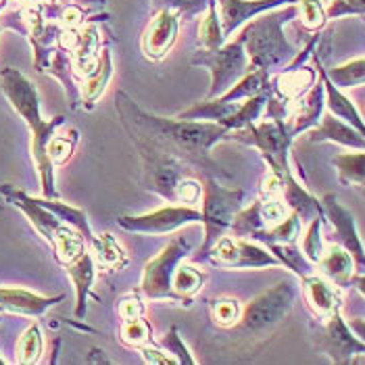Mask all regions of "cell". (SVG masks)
<instances>
[{"label": "cell", "instance_id": "obj_1", "mask_svg": "<svg viewBox=\"0 0 365 365\" xmlns=\"http://www.w3.org/2000/svg\"><path fill=\"white\" fill-rule=\"evenodd\" d=\"M115 109L121 117L128 136H138L144 142L161 148L182 163L197 165L209 175H220L222 171L211 159L215 144L230 140L232 132L215 121L195 119H169L142 111L130 94L119 90L115 94Z\"/></svg>", "mask_w": 365, "mask_h": 365}, {"label": "cell", "instance_id": "obj_2", "mask_svg": "<svg viewBox=\"0 0 365 365\" xmlns=\"http://www.w3.org/2000/svg\"><path fill=\"white\" fill-rule=\"evenodd\" d=\"M0 80H2V92L9 98L11 107L21 115V119L31 130V155L42 182V192L46 198H56L55 165L48 157V142L55 138L56 128L65 123V117H55L51 121L42 119L38 90L21 71L6 67L0 71Z\"/></svg>", "mask_w": 365, "mask_h": 365}, {"label": "cell", "instance_id": "obj_3", "mask_svg": "<svg viewBox=\"0 0 365 365\" xmlns=\"http://www.w3.org/2000/svg\"><path fill=\"white\" fill-rule=\"evenodd\" d=\"M294 301L297 284L292 280L278 282L276 286L255 297L247 307H242L238 322L225 328L232 346L238 351L261 346L280 328L282 322L294 307Z\"/></svg>", "mask_w": 365, "mask_h": 365}, {"label": "cell", "instance_id": "obj_4", "mask_svg": "<svg viewBox=\"0 0 365 365\" xmlns=\"http://www.w3.org/2000/svg\"><path fill=\"white\" fill-rule=\"evenodd\" d=\"M294 17H299V9L297 4H290L265 11L247 21L238 38L249 55V67L265 69L267 73L282 71L297 56L294 46L284 36V26Z\"/></svg>", "mask_w": 365, "mask_h": 365}, {"label": "cell", "instance_id": "obj_5", "mask_svg": "<svg viewBox=\"0 0 365 365\" xmlns=\"http://www.w3.org/2000/svg\"><path fill=\"white\" fill-rule=\"evenodd\" d=\"M245 205V190H230L222 186L215 175H209L207 184L202 186L200 200V224L205 225V240L197 255V261H205L211 247L232 227L236 213Z\"/></svg>", "mask_w": 365, "mask_h": 365}, {"label": "cell", "instance_id": "obj_6", "mask_svg": "<svg viewBox=\"0 0 365 365\" xmlns=\"http://www.w3.org/2000/svg\"><path fill=\"white\" fill-rule=\"evenodd\" d=\"M230 140L255 146L263 159L267 161L269 171L276 175H288L290 171V146H292V134L288 130V123L284 119H265L263 123H253L242 130H234Z\"/></svg>", "mask_w": 365, "mask_h": 365}, {"label": "cell", "instance_id": "obj_7", "mask_svg": "<svg viewBox=\"0 0 365 365\" xmlns=\"http://www.w3.org/2000/svg\"><path fill=\"white\" fill-rule=\"evenodd\" d=\"M128 138L136 146L142 159L144 188L148 192H155L157 197L165 198L168 202H178V186L188 175L184 163L138 136H128Z\"/></svg>", "mask_w": 365, "mask_h": 365}, {"label": "cell", "instance_id": "obj_8", "mask_svg": "<svg viewBox=\"0 0 365 365\" xmlns=\"http://www.w3.org/2000/svg\"><path fill=\"white\" fill-rule=\"evenodd\" d=\"M192 65H202L211 71V90L205 101L222 96L230 90L247 71H249V55L240 38L227 42L215 51H198L192 56Z\"/></svg>", "mask_w": 365, "mask_h": 365}, {"label": "cell", "instance_id": "obj_9", "mask_svg": "<svg viewBox=\"0 0 365 365\" xmlns=\"http://www.w3.org/2000/svg\"><path fill=\"white\" fill-rule=\"evenodd\" d=\"M190 253V242L186 238H175L168 247L148 261L142 274L140 292L150 301H175L180 303L178 294L173 292V276L178 265Z\"/></svg>", "mask_w": 365, "mask_h": 365}, {"label": "cell", "instance_id": "obj_10", "mask_svg": "<svg viewBox=\"0 0 365 365\" xmlns=\"http://www.w3.org/2000/svg\"><path fill=\"white\" fill-rule=\"evenodd\" d=\"M207 259L227 269H261V267H282L278 257L265 245L238 236H222L207 255Z\"/></svg>", "mask_w": 365, "mask_h": 365}, {"label": "cell", "instance_id": "obj_11", "mask_svg": "<svg viewBox=\"0 0 365 365\" xmlns=\"http://www.w3.org/2000/svg\"><path fill=\"white\" fill-rule=\"evenodd\" d=\"M313 344L334 364H351L355 357H365V342L349 328L340 311L332 313L322 326H317Z\"/></svg>", "mask_w": 365, "mask_h": 365}, {"label": "cell", "instance_id": "obj_12", "mask_svg": "<svg viewBox=\"0 0 365 365\" xmlns=\"http://www.w3.org/2000/svg\"><path fill=\"white\" fill-rule=\"evenodd\" d=\"M200 209L190 205H169L144 215H121L117 225L136 234H168L188 224H200Z\"/></svg>", "mask_w": 365, "mask_h": 365}, {"label": "cell", "instance_id": "obj_13", "mask_svg": "<svg viewBox=\"0 0 365 365\" xmlns=\"http://www.w3.org/2000/svg\"><path fill=\"white\" fill-rule=\"evenodd\" d=\"M322 207H324V217H328L330 224L334 225L338 245L351 253L353 261H355V267L365 269V247L361 242V236H359L353 213L338 202L336 195H326L322 198Z\"/></svg>", "mask_w": 365, "mask_h": 365}, {"label": "cell", "instance_id": "obj_14", "mask_svg": "<svg viewBox=\"0 0 365 365\" xmlns=\"http://www.w3.org/2000/svg\"><path fill=\"white\" fill-rule=\"evenodd\" d=\"M180 26H182V17L178 13L168 11V9H157L142 38L144 55L153 61L163 58L175 44Z\"/></svg>", "mask_w": 365, "mask_h": 365}, {"label": "cell", "instance_id": "obj_15", "mask_svg": "<svg viewBox=\"0 0 365 365\" xmlns=\"http://www.w3.org/2000/svg\"><path fill=\"white\" fill-rule=\"evenodd\" d=\"M299 2L301 0H217L224 36L225 38L232 36L240 26H245L247 21H251L253 17L265 11H274Z\"/></svg>", "mask_w": 365, "mask_h": 365}, {"label": "cell", "instance_id": "obj_16", "mask_svg": "<svg viewBox=\"0 0 365 365\" xmlns=\"http://www.w3.org/2000/svg\"><path fill=\"white\" fill-rule=\"evenodd\" d=\"M324 107H326V90H324V82L319 78L299 101H294L290 105L286 123H288L292 138H297L299 134L309 132L311 128H315L324 115Z\"/></svg>", "mask_w": 365, "mask_h": 365}, {"label": "cell", "instance_id": "obj_17", "mask_svg": "<svg viewBox=\"0 0 365 365\" xmlns=\"http://www.w3.org/2000/svg\"><path fill=\"white\" fill-rule=\"evenodd\" d=\"M303 284V294L307 301V307L313 311V315L317 319H328L332 313L340 311L342 305V297H340V288L334 282L324 278L322 274H309L305 278H301Z\"/></svg>", "mask_w": 365, "mask_h": 365}, {"label": "cell", "instance_id": "obj_18", "mask_svg": "<svg viewBox=\"0 0 365 365\" xmlns=\"http://www.w3.org/2000/svg\"><path fill=\"white\" fill-rule=\"evenodd\" d=\"M65 301V294L56 297H40L36 292H29L26 288H0V309L29 315V317H40L44 315L56 303Z\"/></svg>", "mask_w": 365, "mask_h": 365}, {"label": "cell", "instance_id": "obj_19", "mask_svg": "<svg viewBox=\"0 0 365 365\" xmlns=\"http://www.w3.org/2000/svg\"><path fill=\"white\" fill-rule=\"evenodd\" d=\"M309 142H336L340 146L365 150V138L346 121L338 119L336 115L326 113L322 115L319 123L309 130Z\"/></svg>", "mask_w": 365, "mask_h": 365}, {"label": "cell", "instance_id": "obj_20", "mask_svg": "<svg viewBox=\"0 0 365 365\" xmlns=\"http://www.w3.org/2000/svg\"><path fill=\"white\" fill-rule=\"evenodd\" d=\"M313 61H315V67H317V73H319V78H322V82H324V90H326V105H328V109L332 115H336L338 119H342V121H346L349 125H353L361 136L365 138V121L364 117H361V113L357 111V107L353 105V101L338 88V86L332 84V80L328 78V73H326V69L322 67V61H319V56L313 53Z\"/></svg>", "mask_w": 365, "mask_h": 365}, {"label": "cell", "instance_id": "obj_21", "mask_svg": "<svg viewBox=\"0 0 365 365\" xmlns=\"http://www.w3.org/2000/svg\"><path fill=\"white\" fill-rule=\"evenodd\" d=\"M319 269V274L330 282H334L338 288H346L351 286V278L355 276V261L351 253L340 247V245H330L328 249H324L322 259L315 265Z\"/></svg>", "mask_w": 365, "mask_h": 365}, {"label": "cell", "instance_id": "obj_22", "mask_svg": "<svg viewBox=\"0 0 365 365\" xmlns=\"http://www.w3.org/2000/svg\"><path fill=\"white\" fill-rule=\"evenodd\" d=\"M69 278L76 286V294H78V303H76V317L78 319H84L86 315V301L92 292V284H94V278H96V261L92 253H88L86 249L84 253L80 255L78 259H73L71 263L65 265Z\"/></svg>", "mask_w": 365, "mask_h": 365}, {"label": "cell", "instance_id": "obj_23", "mask_svg": "<svg viewBox=\"0 0 365 365\" xmlns=\"http://www.w3.org/2000/svg\"><path fill=\"white\" fill-rule=\"evenodd\" d=\"M313 84H315V69H311V67L301 65L294 69H282L278 78L272 82V94L282 98L284 103L292 105Z\"/></svg>", "mask_w": 365, "mask_h": 365}, {"label": "cell", "instance_id": "obj_24", "mask_svg": "<svg viewBox=\"0 0 365 365\" xmlns=\"http://www.w3.org/2000/svg\"><path fill=\"white\" fill-rule=\"evenodd\" d=\"M282 180V198H284V202L288 205V209L290 211H294L299 217H301V222H307L309 224L313 217H319V215H324V207H322V200H317V198L309 195L297 180H294V175L292 173H288V175H284L280 178Z\"/></svg>", "mask_w": 365, "mask_h": 365}, {"label": "cell", "instance_id": "obj_25", "mask_svg": "<svg viewBox=\"0 0 365 365\" xmlns=\"http://www.w3.org/2000/svg\"><path fill=\"white\" fill-rule=\"evenodd\" d=\"M113 76V61H111V51L109 48H103L101 55H98V63L96 67L86 76L84 86L80 88L82 92V103H86V109H92V105L103 96V92L107 90V84Z\"/></svg>", "mask_w": 365, "mask_h": 365}, {"label": "cell", "instance_id": "obj_26", "mask_svg": "<svg viewBox=\"0 0 365 365\" xmlns=\"http://www.w3.org/2000/svg\"><path fill=\"white\" fill-rule=\"evenodd\" d=\"M267 90H272L269 73L265 69L249 67V71L230 90H225L222 96H217V101L220 103H240V101H247V98L257 96L261 92H267Z\"/></svg>", "mask_w": 365, "mask_h": 365}, {"label": "cell", "instance_id": "obj_27", "mask_svg": "<svg viewBox=\"0 0 365 365\" xmlns=\"http://www.w3.org/2000/svg\"><path fill=\"white\" fill-rule=\"evenodd\" d=\"M269 94H272V90L261 92V94H257V96H251V98L242 101V103H240V107L232 113L227 119H224L220 125H224V128H227L230 132H234V130H242V128H247V125H253V123H257V119L263 115L265 107H267Z\"/></svg>", "mask_w": 365, "mask_h": 365}, {"label": "cell", "instance_id": "obj_28", "mask_svg": "<svg viewBox=\"0 0 365 365\" xmlns=\"http://www.w3.org/2000/svg\"><path fill=\"white\" fill-rule=\"evenodd\" d=\"M55 249L56 261L61 265L71 263L73 259H78L86 251V238L69 224L61 225V230L56 232L55 242L51 245Z\"/></svg>", "mask_w": 365, "mask_h": 365}, {"label": "cell", "instance_id": "obj_29", "mask_svg": "<svg viewBox=\"0 0 365 365\" xmlns=\"http://www.w3.org/2000/svg\"><path fill=\"white\" fill-rule=\"evenodd\" d=\"M38 202H40L42 207H46L48 211H53L61 222H65V224H69L71 227H76V230L84 236L88 245L94 240V234H92V230H90L88 217H86V213L82 211V209L71 207V205H67V202H61V200H55V198H46V197L38 198Z\"/></svg>", "mask_w": 365, "mask_h": 365}, {"label": "cell", "instance_id": "obj_30", "mask_svg": "<svg viewBox=\"0 0 365 365\" xmlns=\"http://www.w3.org/2000/svg\"><path fill=\"white\" fill-rule=\"evenodd\" d=\"M92 251H94V261L105 267V269H121L128 259L123 255V249L119 247V242L113 238L111 234H101V236H94V240L90 242Z\"/></svg>", "mask_w": 365, "mask_h": 365}, {"label": "cell", "instance_id": "obj_31", "mask_svg": "<svg viewBox=\"0 0 365 365\" xmlns=\"http://www.w3.org/2000/svg\"><path fill=\"white\" fill-rule=\"evenodd\" d=\"M202 284H205V274L200 269L188 265V263L178 265L175 276H173V292L178 294L182 305H186V307L190 305L192 297L202 288Z\"/></svg>", "mask_w": 365, "mask_h": 365}, {"label": "cell", "instance_id": "obj_32", "mask_svg": "<svg viewBox=\"0 0 365 365\" xmlns=\"http://www.w3.org/2000/svg\"><path fill=\"white\" fill-rule=\"evenodd\" d=\"M338 171V180L344 186H359L365 182V150L342 153L332 159Z\"/></svg>", "mask_w": 365, "mask_h": 365}, {"label": "cell", "instance_id": "obj_33", "mask_svg": "<svg viewBox=\"0 0 365 365\" xmlns=\"http://www.w3.org/2000/svg\"><path fill=\"white\" fill-rule=\"evenodd\" d=\"M267 249L278 257V261L282 263V267L292 269L299 278H305V276H309V274L315 272V265H313L309 259L305 257V253L301 251V247H299L297 242L269 245Z\"/></svg>", "mask_w": 365, "mask_h": 365}, {"label": "cell", "instance_id": "obj_34", "mask_svg": "<svg viewBox=\"0 0 365 365\" xmlns=\"http://www.w3.org/2000/svg\"><path fill=\"white\" fill-rule=\"evenodd\" d=\"M198 40L207 51H215L225 44L224 29H222V19L217 15V0H213L209 4V9L205 11V17L200 21L198 28Z\"/></svg>", "mask_w": 365, "mask_h": 365}, {"label": "cell", "instance_id": "obj_35", "mask_svg": "<svg viewBox=\"0 0 365 365\" xmlns=\"http://www.w3.org/2000/svg\"><path fill=\"white\" fill-rule=\"evenodd\" d=\"M259 230H265V222L261 217V200L257 198L251 207H247V209L242 207L236 213L230 232H232V236H238V238H251Z\"/></svg>", "mask_w": 365, "mask_h": 365}, {"label": "cell", "instance_id": "obj_36", "mask_svg": "<svg viewBox=\"0 0 365 365\" xmlns=\"http://www.w3.org/2000/svg\"><path fill=\"white\" fill-rule=\"evenodd\" d=\"M328 78L332 80V84L338 86L340 90H349L355 86L365 84V56L364 58H355L349 61L344 65H338L332 69H326Z\"/></svg>", "mask_w": 365, "mask_h": 365}, {"label": "cell", "instance_id": "obj_37", "mask_svg": "<svg viewBox=\"0 0 365 365\" xmlns=\"http://www.w3.org/2000/svg\"><path fill=\"white\" fill-rule=\"evenodd\" d=\"M42 346H44V340H42V330L40 326L34 322L28 330L21 334L19 342H17V355H15V361L17 364H38L40 357H42Z\"/></svg>", "mask_w": 365, "mask_h": 365}, {"label": "cell", "instance_id": "obj_38", "mask_svg": "<svg viewBox=\"0 0 365 365\" xmlns=\"http://www.w3.org/2000/svg\"><path fill=\"white\" fill-rule=\"evenodd\" d=\"M121 340L134 349H140L144 344L153 342V328L144 317L136 319H123L121 324Z\"/></svg>", "mask_w": 365, "mask_h": 365}, {"label": "cell", "instance_id": "obj_39", "mask_svg": "<svg viewBox=\"0 0 365 365\" xmlns=\"http://www.w3.org/2000/svg\"><path fill=\"white\" fill-rule=\"evenodd\" d=\"M322 222H324V215L311 220L309 225H307V232L303 236V247H301V251L305 253V257L313 265H317V261L322 259L324 249H326L324 240H322Z\"/></svg>", "mask_w": 365, "mask_h": 365}, {"label": "cell", "instance_id": "obj_40", "mask_svg": "<svg viewBox=\"0 0 365 365\" xmlns=\"http://www.w3.org/2000/svg\"><path fill=\"white\" fill-rule=\"evenodd\" d=\"M242 313V305L236 301V299H227V297H222L217 301H213L211 305V317L213 322L220 326V328H230L238 322Z\"/></svg>", "mask_w": 365, "mask_h": 365}, {"label": "cell", "instance_id": "obj_41", "mask_svg": "<svg viewBox=\"0 0 365 365\" xmlns=\"http://www.w3.org/2000/svg\"><path fill=\"white\" fill-rule=\"evenodd\" d=\"M299 9V17H301V24L303 28L309 29V31H317L326 26V9L322 4V0H301L297 4Z\"/></svg>", "mask_w": 365, "mask_h": 365}, {"label": "cell", "instance_id": "obj_42", "mask_svg": "<svg viewBox=\"0 0 365 365\" xmlns=\"http://www.w3.org/2000/svg\"><path fill=\"white\" fill-rule=\"evenodd\" d=\"M213 0H155V9H168L173 11L184 19H190L195 15H200L209 9Z\"/></svg>", "mask_w": 365, "mask_h": 365}, {"label": "cell", "instance_id": "obj_43", "mask_svg": "<svg viewBox=\"0 0 365 365\" xmlns=\"http://www.w3.org/2000/svg\"><path fill=\"white\" fill-rule=\"evenodd\" d=\"M78 138H80V134L73 130V132H69V138L55 136L53 140L48 142V157H51L53 165H63V163L69 161V157L73 155V148H76Z\"/></svg>", "mask_w": 365, "mask_h": 365}, {"label": "cell", "instance_id": "obj_44", "mask_svg": "<svg viewBox=\"0 0 365 365\" xmlns=\"http://www.w3.org/2000/svg\"><path fill=\"white\" fill-rule=\"evenodd\" d=\"M159 346H161V349H165L168 353H171V357H175V359H178V364L195 365V357L190 355L188 346L182 342L178 328H169V332L165 334V338L159 342Z\"/></svg>", "mask_w": 365, "mask_h": 365}, {"label": "cell", "instance_id": "obj_45", "mask_svg": "<svg viewBox=\"0 0 365 365\" xmlns=\"http://www.w3.org/2000/svg\"><path fill=\"white\" fill-rule=\"evenodd\" d=\"M346 15H365V0H332L326 9L328 19H338Z\"/></svg>", "mask_w": 365, "mask_h": 365}, {"label": "cell", "instance_id": "obj_46", "mask_svg": "<svg viewBox=\"0 0 365 365\" xmlns=\"http://www.w3.org/2000/svg\"><path fill=\"white\" fill-rule=\"evenodd\" d=\"M200 200H202V186H200V182L186 175L180 182V186H178V202L195 207V205H200Z\"/></svg>", "mask_w": 365, "mask_h": 365}, {"label": "cell", "instance_id": "obj_47", "mask_svg": "<svg viewBox=\"0 0 365 365\" xmlns=\"http://www.w3.org/2000/svg\"><path fill=\"white\" fill-rule=\"evenodd\" d=\"M117 313L121 319H136L144 317V301L140 299L138 292H132L128 297H121L117 303Z\"/></svg>", "mask_w": 365, "mask_h": 365}, {"label": "cell", "instance_id": "obj_48", "mask_svg": "<svg viewBox=\"0 0 365 365\" xmlns=\"http://www.w3.org/2000/svg\"><path fill=\"white\" fill-rule=\"evenodd\" d=\"M142 353V359L146 361V364H163V365H175L178 364V359L175 357H169V353H165L159 344H155V342H150V344H144L138 349Z\"/></svg>", "mask_w": 365, "mask_h": 365}, {"label": "cell", "instance_id": "obj_49", "mask_svg": "<svg viewBox=\"0 0 365 365\" xmlns=\"http://www.w3.org/2000/svg\"><path fill=\"white\" fill-rule=\"evenodd\" d=\"M351 286H355V288L365 297V274H359V276L355 274V276L351 278Z\"/></svg>", "mask_w": 365, "mask_h": 365}, {"label": "cell", "instance_id": "obj_50", "mask_svg": "<svg viewBox=\"0 0 365 365\" xmlns=\"http://www.w3.org/2000/svg\"><path fill=\"white\" fill-rule=\"evenodd\" d=\"M357 188H359V192H361V195H364V197H365V182H364V184H359Z\"/></svg>", "mask_w": 365, "mask_h": 365}, {"label": "cell", "instance_id": "obj_51", "mask_svg": "<svg viewBox=\"0 0 365 365\" xmlns=\"http://www.w3.org/2000/svg\"><path fill=\"white\" fill-rule=\"evenodd\" d=\"M0 365H4V359H2V357H0Z\"/></svg>", "mask_w": 365, "mask_h": 365}, {"label": "cell", "instance_id": "obj_52", "mask_svg": "<svg viewBox=\"0 0 365 365\" xmlns=\"http://www.w3.org/2000/svg\"><path fill=\"white\" fill-rule=\"evenodd\" d=\"M58 2H69V0H58Z\"/></svg>", "mask_w": 365, "mask_h": 365}]
</instances>
